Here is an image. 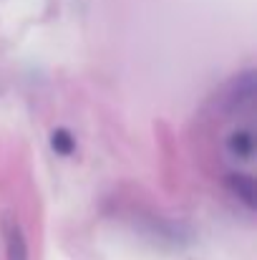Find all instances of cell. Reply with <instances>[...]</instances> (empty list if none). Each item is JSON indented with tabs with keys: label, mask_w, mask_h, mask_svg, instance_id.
I'll list each match as a JSON object with an SVG mask.
<instances>
[{
	"label": "cell",
	"mask_w": 257,
	"mask_h": 260,
	"mask_svg": "<svg viewBox=\"0 0 257 260\" xmlns=\"http://www.w3.org/2000/svg\"><path fill=\"white\" fill-rule=\"evenodd\" d=\"M225 149L232 159H240V162H252L255 157V139H252V132L250 126H237L227 134L225 139Z\"/></svg>",
	"instance_id": "obj_1"
},
{
	"label": "cell",
	"mask_w": 257,
	"mask_h": 260,
	"mask_svg": "<svg viewBox=\"0 0 257 260\" xmlns=\"http://www.w3.org/2000/svg\"><path fill=\"white\" fill-rule=\"evenodd\" d=\"M3 243H5V258L8 260H28V243L20 230V225L10 217L3 220Z\"/></svg>",
	"instance_id": "obj_2"
},
{
	"label": "cell",
	"mask_w": 257,
	"mask_h": 260,
	"mask_svg": "<svg viewBox=\"0 0 257 260\" xmlns=\"http://www.w3.org/2000/svg\"><path fill=\"white\" fill-rule=\"evenodd\" d=\"M225 187L230 189V194L235 200H240L247 210L255 207V179L250 174H242V172H230L227 179H225Z\"/></svg>",
	"instance_id": "obj_3"
},
{
	"label": "cell",
	"mask_w": 257,
	"mask_h": 260,
	"mask_svg": "<svg viewBox=\"0 0 257 260\" xmlns=\"http://www.w3.org/2000/svg\"><path fill=\"white\" fill-rule=\"evenodd\" d=\"M51 147H53L56 154H61V157H71V154L76 152V139L71 137V132H66V129H56V132L51 134Z\"/></svg>",
	"instance_id": "obj_4"
}]
</instances>
